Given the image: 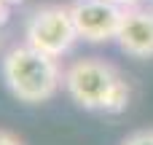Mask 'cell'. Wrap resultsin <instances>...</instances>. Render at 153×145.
Masks as SVG:
<instances>
[{"label": "cell", "instance_id": "obj_9", "mask_svg": "<svg viewBox=\"0 0 153 145\" xmlns=\"http://www.w3.org/2000/svg\"><path fill=\"white\" fill-rule=\"evenodd\" d=\"M5 16H8V3H5V0H0V24L5 22Z\"/></svg>", "mask_w": 153, "mask_h": 145}, {"label": "cell", "instance_id": "obj_3", "mask_svg": "<svg viewBox=\"0 0 153 145\" xmlns=\"http://www.w3.org/2000/svg\"><path fill=\"white\" fill-rule=\"evenodd\" d=\"M75 40L81 38H78L70 5H59V3L40 5L24 22V43L54 59H62L65 54H70Z\"/></svg>", "mask_w": 153, "mask_h": 145}, {"label": "cell", "instance_id": "obj_6", "mask_svg": "<svg viewBox=\"0 0 153 145\" xmlns=\"http://www.w3.org/2000/svg\"><path fill=\"white\" fill-rule=\"evenodd\" d=\"M121 145H153V129H140V132H132Z\"/></svg>", "mask_w": 153, "mask_h": 145}, {"label": "cell", "instance_id": "obj_4", "mask_svg": "<svg viewBox=\"0 0 153 145\" xmlns=\"http://www.w3.org/2000/svg\"><path fill=\"white\" fill-rule=\"evenodd\" d=\"M70 13L78 30V38L86 43H108L116 40L124 8L108 3V0H73Z\"/></svg>", "mask_w": 153, "mask_h": 145}, {"label": "cell", "instance_id": "obj_8", "mask_svg": "<svg viewBox=\"0 0 153 145\" xmlns=\"http://www.w3.org/2000/svg\"><path fill=\"white\" fill-rule=\"evenodd\" d=\"M108 3H113V5H118V8H132V5H140V0H108Z\"/></svg>", "mask_w": 153, "mask_h": 145}, {"label": "cell", "instance_id": "obj_1", "mask_svg": "<svg viewBox=\"0 0 153 145\" xmlns=\"http://www.w3.org/2000/svg\"><path fill=\"white\" fill-rule=\"evenodd\" d=\"M67 97L91 113H121L132 100L129 81L105 59L86 57L75 59L65 67V86Z\"/></svg>", "mask_w": 153, "mask_h": 145}, {"label": "cell", "instance_id": "obj_2", "mask_svg": "<svg viewBox=\"0 0 153 145\" xmlns=\"http://www.w3.org/2000/svg\"><path fill=\"white\" fill-rule=\"evenodd\" d=\"M0 75L8 91L27 105H40L56 97V91L65 86V70L59 59L19 43L5 51L0 62Z\"/></svg>", "mask_w": 153, "mask_h": 145}, {"label": "cell", "instance_id": "obj_10", "mask_svg": "<svg viewBox=\"0 0 153 145\" xmlns=\"http://www.w3.org/2000/svg\"><path fill=\"white\" fill-rule=\"evenodd\" d=\"M8 5H19V3H24V0H5Z\"/></svg>", "mask_w": 153, "mask_h": 145}, {"label": "cell", "instance_id": "obj_7", "mask_svg": "<svg viewBox=\"0 0 153 145\" xmlns=\"http://www.w3.org/2000/svg\"><path fill=\"white\" fill-rule=\"evenodd\" d=\"M0 145H22V140H19L13 132H8V129H0Z\"/></svg>", "mask_w": 153, "mask_h": 145}, {"label": "cell", "instance_id": "obj_5", "mask_svg": "<svg viewBox=\"0 0 153 145\" xmlns=\"http://www.w3.org/2000/svg\"><path fill=\"white\" fill-rule=\"evenodd\" d=\"M116 43L124 54L134 59H151L153 57V8L132 5L124 8V19L116 35Z\"/></svg>", "mask_w": 153, "mask_h": 145}]
</instances>
